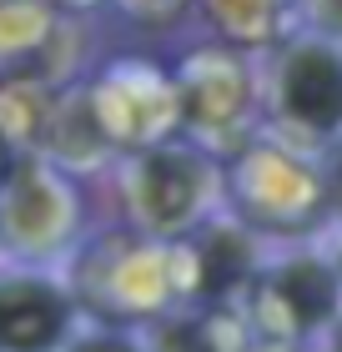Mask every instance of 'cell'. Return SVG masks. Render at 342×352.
Listing matches in <instances>:
<instances>
[{
	"label": "cell",
	"mask_w": 342,
	"mask_h": 352,
	"mask_svg": "<svg viewBox=\"0 0 342 352\" xmlns=\"http://www.w3.org/2000/svg\"><path fill=\"white\" fill-rule=\"evenodd\" d=\"M332 352H342V332H337V342H332Z\"/></svg>",
	"instance_id": "9"
},
{
	"label": "cell",
	"mask_w": 342,
	"mask_h": 352,
	"mask_svg": "<svg viewBox=\"0 0 342 352\" xmlns=\"http://www.w3.org/2000/svg\"><path fill=\"white\" fill-rule=\"evenodd\" d=\"M71 302L56 282L0 272V352H51L66 338Z\"/></svg>",
	"instance_id": "1"
},
{
	"label": "cell",
	"mask_w": 342,
	"mask_h": 352,
	"mask_svg": "<svg viewBox=\"0 0 342 352\" xmlns=\"http://www.w3.org/2000/svg\"><path fill=\"white\" fill-rule=\"evenodd\" d=\"M282 106L312 131L342 126V56L328 45H297L282 60Z\"/></svg>",
	"instance_id": "2"
},
{
	"label": "cell",
	"mask_w": 342,
	"mask_h": 352,
	"mask_svg": "<svg viewBox=\"0 0 342 352\" xmlns=\"http://www.w3.org/2000/svg\"><path fill=\"white\" fill-rule=\"evenodd\" d=\"M71 352H136V347L121 342V338H81Z\"/></svg>",
	"instance_id": "7"
},
{
	"label": "cell",
	"mask_w": 342,
	"mask_h": 352,
	"mask_svg": "<svg viewBox=\"0 0 342 352\" xmlns=\"http://www.w3.org/2000/svg\"><path fill=\"white\" fill-rule=\"evenodd\" d=\"M322 15H332V21L342 25V0H322Z\"/></svg>",
	"instance_id": "8"
},
{
	"label": "cell",
	"mask_w": 342,
	"mask_h": 352,
	"mask_svg": "<svg viewBox=\"0 0 342 352\" xmlns=\"http://www.w3.org/2000/svg\"><path fill=\"white\" fill-rule=\"evenodd\" d=\"M202 201V166L186 156H146V166L136 176V206L151 227H182L191 217V206Z\"/></svg>",
	"instance_id": "4"
},
{
	"label": "cell",
	"mask_w": 342,
	"mask_h": 352,
	"mask_svg": "<svg viewBox=\"0 0 342 352\" xmlns=\"http://www.w3.org/2000/svg\"><path fill=\"white\" fill-rule=\"evenodd\" d=\"M66 227V191L36 166H10L0 182V236L21 247H45Z\"/></svg>",
	"instance_id": "3"
},
{
	"label": "cell",
	"mask_w": 342,
	"mask_h": 352,
	"mask_svg": "<svg viewBox=\"0 0 342 352\" xmlns=\"http://www.w3.org/2000/svg\"><path fill=\"white\" fill-rule=\"evenodd\" d=\"M242 267H247V247L237 236H211V252H206V287L211 292H222L232 277H242Z\"/></svg>",
	"instance_id": "6"
},
{
	"label": "cell",
	"mask_w": 342,
	"mask_h": 352,
	"mask_svg": "<svg viewBox=\"0 0 342 352\" xmlns=\"http://www.w3.org/2000/svg\"><path fill=\"white\" fill-rule=\"evenodd\" d=\"M277 292H282V302L297 312L302 327H312V322H322V317H332V307H337V282H332V272H322L317 262L287 267L282 277H277Z\"/></svg>",
	"instance_id": "5"
}]
</instances>
